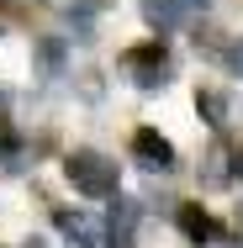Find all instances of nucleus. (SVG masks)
I'll list each match as a JSON object with an SVG mask.
<instances>
[{"label": "nucleus", "mask_w": 243, "mask_h": 248, "mask_svg": "<svg viewBox=\"0 0 243 248\" xmlns=\"http://www.w3.org/2000/svg\"><path fill=\"white\" fill-rule=\"evenodd\" d=\"M191 11H206V0H143V16L153 21V27H180Z\"/></svg>", "instance_id": "obj_5"}, {"label": "nucleus", "mask_w": 243, "mask_h": 248, "mask_svg": "<svg viewBox=\"0 0 243 248\" xmlns=\"http://www.w3.org/2000/svg\"><path fill=\"white\" fill-rule=\"evenodd\" d=\"M206 185H227V148L222 143L206 153Z\"/></svg>", "instance_id": "obj_7"}, {"label": "nucleus", "mask_w": 243, "mask_h": 248, "mask_svg": "<svg viewBox=\"0 0 243 248\" xmlns=\"http://www.w3.org/2000/svg\"><path fill=\"white\" fill-rule=\"evenodd\" d=\"M64 174H69V185H74L80 196H90V201L116 196V180H122L116 158H106V153H96V148H74L64 158Z\"/></svg>", "instance_id": "obj_1"}, {"label": "nucleus", "mask_w": 243, "mask_h": 248, "mask_svg": "<svg viewBox=\"0 0 243 248\" xmlns=\"http://www.w3.org/2000/svg\"><path fill=\"white\" fill-rule=\"evenodd\" d=\"M132 158H138L143 169H159V174H164V169L175 164V148H169L153 127H138V132H132Z\"/></svg>", "instance_id": "obj_4"}, {"label": "nucleus", "mask_w": 243, "mask_h": 248, "mask_svg": "<svg viewBox=\"0 0 243 248\" xmlns=\"http://www.w3.org/2000/svg\"><path fill=\"white\" fill-rule=\"evenodd\" d=\"M169 53L159 48V43H148V48H132L127 53V79L138 85V90H164V79H169Z\"/></svg>", "instance_id": "obj_2"}, {"label": "nucleus", "mask_w": 243, "mask_h": 248, "mask_svg": "<svg viewBox=\"0 0 243 248\" xmlns=\"http://www.w3.org/2000/svg\"><path fill=\"white\" fill-rule=\"evenodd\" d=\"M58 232H64L74 248H111L106 227H100L90 211H58Z\"/></svg>", "instance_id": "obj_3"}, {"label": "nucleus", "mask_w": 243, "mask_h": 248, "mask_svg": "<svg viewBox=\"0 0 243 248\" xmlns=\"http://www.w3.org/2000/svg\"><path fill=\"white\" fill-rule=\"evenodd\" d=\"M180 227H185L191 243H211V238H217V222H211L201 206H180Z\"/></svg>", "instance_id": "obj_6"}, {"label": "nucleus", "mask_w": 243, "mask_h": 248, "mask_svg": "<svg viewBox=\"0 0 243 248\" xmlns=\"http://www.w3.org/2000/svg\"><path fill=\"white\" fill-rule=\"evenodd\" d=\"M238 174H243V153H238Z\"/></svg>", "instance_id": "obj_9"}, {"label": "nucleus", "mask_w": 243, "mask_h": 248, "mask_svg": "<svg viewBox=\"0 0 243 248\" xmlns=\"http://www.w3.org/2000/svg\"><path fill=\"white\" fill-rule=\"evenodd\" d=\"M227 63H233V74H238V79H243V37H238V43H233V48H227Z\"/></svg>", "instance_id": "obj_8"}]
</instances>
